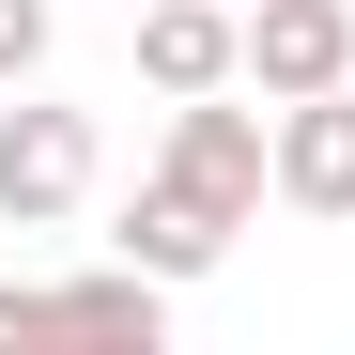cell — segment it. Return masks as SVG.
Masks as SVG:
<instances>
[{
  "mask_svg": "<svg viewBox=\"0 0 355 355\" xmlns=\"http://www.w3.org/2000/svg\"><path fill=\"white\" fill-rule=\"evenodd\" d=\"M216 248H232V216H201L186 186H155V170H139V201H124V263H155L170 293H186V278H216Z\"/></svg>",
  "mask_w": 355,
  "mask_h": 355,
  "instance_id": "6",
  "label": "cell"
},
{
  "mask_svg": "<svg viewBox=\"0 0 355 355\" xmlns=\"http://www.w3.org/2000/svg\"><path fill=\"white\" fill-rule=\"evenodd\" d=\"M93 170H108L93 108H0V216H16V232L78 216V201H93Z\"/></svg>",
  "mask_w": 355,
  "mask_h": 355,
  "instance_id": "2",
  "label": "cell"
},
{
  "mask_svg": "<svg viewBox=\"0 0 355 355\" xmlns=\"http://www.w3.org/2000/svg\"><path fill=\"white\" fill-rule=\"evenodd\" d=\"M16 340H62V324H46V293H31V278H0V355H16Z\"/></svg>",
  "mask_w": 355,
  "mask_h": 355,
  "instance_id": "8",
  "label": "cell"
},
{
  "mask_svg": "<svg viewBox=\"0 0 355 355\" xmlns=\"http://www.w3.org/2000/svg\"><path fill=\"white\" fill-rule=\"evenodd\" d=\"M31 62H46V0H0V93H16Z\"/></svg>",
  "mask_w": 355,
  "mask_h": 355,
  "instance_id": "7",
  "label": "cell"
},
{
  "mask_svg": "<svg viewBox=\"0 0 355 355\" xmlns=\"http://www.w3.org/2000/svg\"><path fill=\"white\" fill-rule=\"evenodd\" d=\"M139 78L155 93H232L248 78V0H139Z\"/></svg>",
  "mask_w": 355,
  "mask_h": 355,
  "instance_id": "4",
  "label": "cell"
},
{
  "mask_svg": "<svg viewBox=\"0 0 355 355\" xmlns=\"http://www.w3.org/2000/svg\"><path fill=\"white\" fill-rule=\"evenodd\" d=\"M155 186H186L201 216H232V232H248V216H263V186H278V124H263V108H232V93H170Z\"/></svg>",
  "mask_w": 355,
  "mask_h": 355,
  "instance_id": "1",
  "label": "cell"
},
{
  "mask_svg": "<svg viewBox=\"0 0 355 355\" xmlns=\"http://www.w3.org/2000/svg\"><path fill=\"white\" fill-rule=\"evenodd\" d=\"M355 78V0H248V93L293 108V93H340Z\"/></svg>",
  "mask_w": 355,
  "mask_h": 355,
  "instance_id": "3",
  "label": "cell"
},
{
  "mask_svg": "<svg viewBox=\"0 0 355 355\" xmlns=\"http://www.w3.org/2000/svg\"><path fill=\"white\" fill-rule=\"evenodd\" d=\"M278 201L293 216H355V78L278 108Z\"/></svg>",
  "mask_w": 355,
  "mask_h": 355,
  "instance_id": "5",
  "label": "cell"
}]
</instances>
